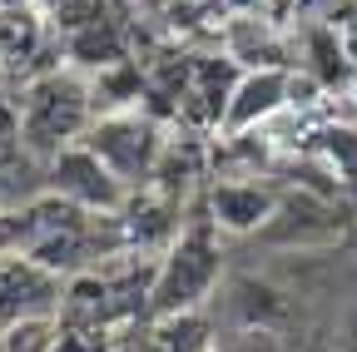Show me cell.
<instances>
[{
  "label": "cell",
  "mask_w": 357,
  "mask_h": 352,
  "mask_svg": "<svg viewBox=\"0 0 357 352\" xmlns=\"http://www.w3.org/2000/svg\"><path fill=\"white\" fill-rule=\"evenodd\" d=\"M234 313H238V323L243 328H273V323H283L288 318V303H283V293L273 288V283H258V278H238L234 283Z\"/></svg>",
  "instance_id": "9"
},
{
  "label": "cell",
  "mask_w": 357,
  "mask_h": 352,
  "mask_svg": "<svg viewBox=\"0 0 357 352\" xmlns=\"http://www.w3.org/2000/svg\"><path fill=\"white\" fill-rule=\"evenodd\" d=\"M50 194L70 199L84 213H119L124 199H129V189L100 164V154L89 144H65L50 159Z\"/></svg>",
  "instance_id": "4"
},
{
  "label": "cell",
  "mask_w": 357,
  "mask_h": 352,
  "mask_svg": "<svg viewBox=\"0 0 357 352\" xmlns=\"http://www.w3.org/2000/svg\"><path fill=\"white\" fill-rule=\"evenodd\" d=\"M288 65H258V70H238L234 90H229V105H223V119H218V135L223 139H238V135H253L268 119H278L288 109Z\"/></svg>",
  "instance_id": "5"
},
{
  "label": "cell",
  "mask_w": 357,
  "mask_h": 352,
  "mask_svg": "<svg viewBox=\"0 0 357 352\" xmlns=\"http://www.w3.org/2000/svg\"><path fill=\"white\" fill-rule=\"evenodd\" d=\"M278 189H268V184H243V179H223L208 189L204 199V213L213 218V229L218 234H263L268 229V218L278 213Z\"/></svg>",
  "instance_id": "6"
},
{
  "label": "cell",
  "mask_w": 357,
  "mask_h": 352,
  "mask_svg": "<svg viewBox=\"0 0 357 352\" xmlns=\"http://www.w3.org/2000/svg\"><path fill=\"white\" fill-rule=\"evenodd\" d=\"M323 154L337 169V179H352L357 184V129H347V124L323 129Z\"/></svg>",
  "instance_id": "12"
},
{
  "label": "cell",
  "mask_w": 357,
  "mask_h": 352,
  "mask_svg": "<svg viewBox=\"0 0 357 352\" xmlns=\"http://www.w3.org/2000/svg\"><path fill=\"white\" fill-rule=\"evenodd\" d=\"M223 278V248L218 229L208 213H194L184 229L174 234V243L154 263V283H149V318H174V313H194L204 298Z\"/></svg>",
  "instance_id": "1"
},
{
  "label": "cell",
  "mask_w": 357,
  "mask_h": 352,
  "mask_svg": "<svg viewBox=\"0 0 357 352\" xmlns=\"http://www.w3.org/2000/svg\"><path fill=\"white\" fill-rule=\"evenodd\" d=\"M100 154V164L114 174L124 189H144L154 179V164L164 154V129L134 105V109H114V114H95V124L84 129V139Z\"/></svg>",
  "instance_id": "3"
},
{
  "label": "cell",
  "mask_w": 357,
  "mask_h": 352,
  "mask_svg": "<svg viewBox=\"0 0 357 352\" xmlns=\"http://www.w3.org/2000/svg\"><path fill=\"white\" fill-rule=\"evenodd\" d=\"M144 352H218V347H213L208 318L194 307V313L154 318V332H149V347H144Z\"/></svg>",
  "instance_id": "8"
},
{
  "label": "cell",
  "mask_w": 357,
  "mask_h": 352,
  "mask_svg": "<svg viewBox=\"0 0 357 352\" xmlns=\"http://www.w3.org/2000/svg\"><path fill=\"white\" fill-rule=\"evenodd\" d=\"M60 298V278L45 273L25 253H0V323L45 318Z\"/></svg>",
  "instance_id": "7"
},
{
  "label": "cell",
  "mask_w": 357,
  "mask_h": 352,
  "mask_svg": "<svg viewBox=\"0 0 357 352\" xmlns=\"http://www.w3.org/2000/svg\"><path fill=\"white\" fill-rule=\"evenodd\" d=\"M50 352H114V347H109V328H105V323L60 318V328H55V337H50Z\"/></svg>",
  "instance_id": "11"
},
{
  "label": "cell",
  "mask_w": 357,
  "mask_h": 352,
  "mask_svg": "<svg viewBox=\"0 0 357 352\" xmlns=\"http://www.w3.org/2000/svg\"><path fill=\"white\" fill-rule=\"evenodd\" d=\"M114 352H134V347H114Z\"/></svg>",
  "instance_id": "14"
},
{
  "label": "cell",
  "mask_w": 357,
  "mask_h": 352,
  "mask_svg": "<svg viewBox=\"0 0 357 352\" xmlns=\"http://www.w3.org/2000/svg\"><path fill=\"white\" fill-rule=\"evenodd\" d=\"M20 144L40 159H55L65 144H79L95 124V95L79 70H50L35 75L20 95Z\"/></svg>",
  "instance_id": "2"
},
{
  "label": "cell",
  "mask_w": 357,
  "mask_h": 352,
  "mask_svg": "<svg viewBox=\"0 0 357 352\" xmlns=\"http://www.w3.org/2000/svg\"><path fill=\"white\" fill-rule=\"evenodd\" d=\"M30 10H35V20L60 25V30L75 35V30L100 20V0H30Z\"/></svg>",
  "instance_id": "10"
},
{
  "label": "cell",
  "mask_w": 357,
  "mask_h": 352,
  "mask_svg": "<svg viewBox=\"0 0 357 352\" xmlns=\"http://www.w3.org/2000/svg\"><path fill=\"white\" fill-rule=\"evenodd\" d=\"M0 10H30V0H0Z\"/></svg>",
  "instance_id": "13"
}]
</instances>
